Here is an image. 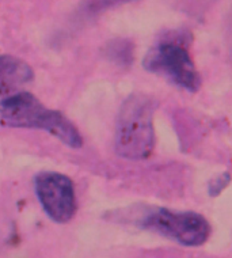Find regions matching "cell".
Instances as JSON below:
<instances>
[{
	"label": "cell",
	"instance_id": "cell-7",
	"mask_svg": "<svg viewBox=\"0 0 232 258\" xmlns=\"http://www.w3.org/2000/svg\"><path fill=\"white\" fill-rule=\"evenodd\" d=\"M228 183H229V174L224 173L221 177L212 181V183L209 185V195L210 196H217Z\"/></svg>",
	"mask_w": 232,
	"mask_h": 258
},
{
	"label": "cell",
	"instance_id": "cell-1",
	"mask_svg": "<svg viewBox=\"0 0 232 258\" xmlns=\"http://www.w3.org/2000/svg\"><path fill=\"white\" fill-rule=\"evenodd\" d=\"M0 122L11 128L42 129L71 148H81L83 139L63 113L45 107L32 93L19 91L0 102Z\"/></svg>",
	"mask_w": 232,
	"mask_h": 258
},
{
	"label": "cell",
	"instance_id": "cell-5",
	"mask_svg": "<svg viewBox=\"0 0 232 258\" xmlns=\"http://www.w3.org/2000/svg\"><path fill=\"white\" fill-rule=\"evenodd\" d=\"M36 195L45 214L53 222H69L76 212L75 186L69 177L56 171H41L34 179Z\"/></svg>",
	"mask_w": 232,
	"mask_h": 258
},
{
	"label": "cell",
	"instance_id": "cell-4",
	"mask_svg": "<svg viewBox=\"0 0 232 258\" xmlns=\"http://www.w3.org/2000/svg\"><path fill=\"white\" fill-rule=\"evenodd\" d=\"M143 67L149 72L165 76L175 86L188 91H197L201 76L197 71L189 50L174 41H162L148 50Z\"/></svg>",
	"mask_w": 232,
	"mask_h": 258
},
{
	"label": "cell",
	"instance_id": "cell-3",
	"mask_svg": "<svg viewBox=\"0 0 232 258\" xmlns=\"http://www.w3.org/2000/svg\"><path fill=\"white\" fill-rule=\"evenodd\" d=\"M138 224L148 231L157 232L185 246H200L210 235V226L202 215L185 211L175 212L167 208L149 211Z\"/></svg>",
	"mask_w": 232,
	"mask_h": 258
},
{
	"label": "cell",
	"instance_id": "cell-2",
	"mask_svg": "<svg viewBox=\"0 0 232 258\" xmlns=\"http://www.w3.org/2000/svg\"><path fill=\"white\" fill-rule=\"evenodd\" d=\"M155 101L144 94H132L122 102L114 138L116 152L121 158L140 160L151 155L155 147Z\"/></svg>",
	"mask_w": 232,
	"mask_h": 258
},
{
	"label": "cell",
	"instance_id": "cell-6",
	"mask_svg": "<svg viewBox=\"0 0 232 258\" xmlns=\"http://www.w3.org/2000/svg\"><path fill=\"white\" fill-rule=\"evenodd\" d=\"M33 78V68L25 60L11 54H0V95H13Z\"/></svg>",
	"mask_w": 232,
	"mask_h": 258
}]
</instances>
